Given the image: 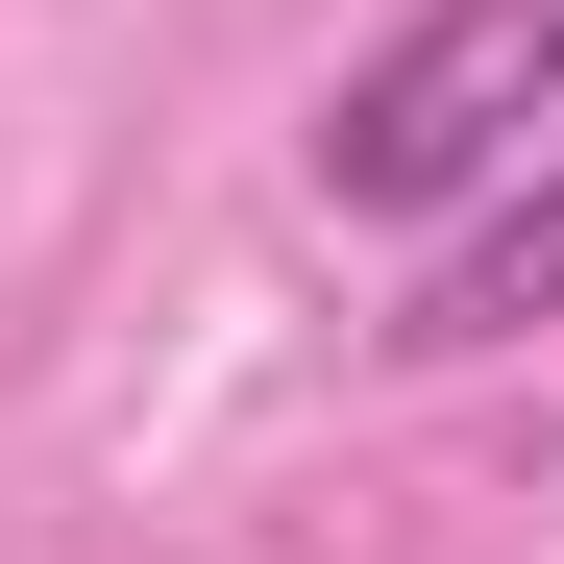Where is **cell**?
Wrapping results in <instances>:
<instances>
[{
    "label": "cell",
    "mask_w": 564,
    "mask_h": 564,
    "mask_svg": "<svg viewBox=\"0 0 564 564\" xmlns=\"http://www.w3.org/2000/svg\"><path fill=\"white\" fill-rule=\"evenodd\" d=\"M540 123H564V0H417L319 99V197L344 221H466L491 172H540Z\"/></svg>",
    "instance_id": "1"
},
{
    "label": "cell",
    "mask_w": 564,
    "mask_h": 564,
    "mask_svg": "<svg viewBox=\"0 0 564 564\" xmlns=\"http://www.w3.org/2000/svg\"><path fill=\"white\" fill-rule=\"evenodd\" d=\"M516 319H564V172H491V197L442 221V270H417V368H466V344H516Z\"/></svg>",
    "instance_id": "2"
}]
</instances>
